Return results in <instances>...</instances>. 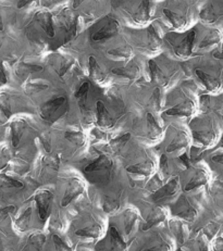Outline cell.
<instances>
[{
  "instance_id": "cell-1",
  "label": "cell",
  "mask_w": 223,
  "mask_h": 251,
  "mask_svg": "<svg viewBox=\"0 0 223 251\" xmlns=\"http://www.w3.org/2000/svg\"><path fill=\"white\" fill-rule=\"evenodd\" d=\"M113 163L108 157L100 155L84 169V173L92 183L103 184L109 179Z\"/></svg>"
},
{
  "instance_id": "cell-2",
  "label": "cell",
  "mask_w": 223,
  "mask_h": 251,
  "mask_svg": "<svg viewBox=\"0 0 223 251\" xmlns=\"http://www.w3.org/2000/svg\"><path fill=\"white\" fill-rule=\"evenodd\" d=\"M68 100L63 96L56 97L49 100L46 103H44L40 107V117L49 122H55L62 114L67 112Z\"/></svg>"
},
{
  "instance_id": "cell-3",
  "label": "cell",
  "mask_w": 223,
  "mask_h": 251,
  "mask_svg": "<svg viewBox=\"0 0 223 251\" xmlns=\"http://www.w3.org/2000/svg\"><path fill=\"white\" fill-rule=\"evenodd\" d=\"M119 31V24L115 20L110 21L108 24H106L105 26L101 27L99 31L93 34L92 39L94 42H100V41H106V39H109L110 37H113L114 35L118 34Z\"/></svg>"
},
{
  "instance_id": "cell-4",
  "label": "cell",
  "mask_w": 223,
  "mask_h": 251,
  "mask_svg": "<svg viewBox=\"0 0 223 251\" xmlns=\"http://www.w3.org/2000/svg\"><path fill=\"white\" fill-rule=\"evenodd\" d=\"M52 198H53L52 194L48 192L39 193L36 196V198H35V200H36V203H37V207H38L39 217H40V219H42V221H45L47 219L50 202H52Z\"/></svg>"
},
{
  "instance_id": "cell-5",
  "label": "cell",
  "mask_w": 223,
  "mask_h": 251,
  "mask_svg": "<svg viewBox=\"0 0 223 251\" xmlns=\"http://www.w3.org/2000/svg\"><path fill=\"white\" fill-rule=\"evenodd\" d=\"M96 108H97V122L100 127H110L112 126L113 121L112 118L107 110V108L105 107V104L103 101H97L96 103Z\"/></svg>"
},
{
  "instance_id": "cell-6",
  "label": "cell",
  "mask_w": 223,
  "mask_h": 251,
  "mask_svg": "<svg viewBox=\"0 0 223 251\" xmlns=\"http://www.w3.org/2000/svg\"><path fill=\"white\" fill-rule=\"evenodd\" d=\"M195 41V32H191L180 43L177 47H175V53L179 57H189L192 53L193 44Z\"/></svg>"
},
{
  "instance_id": "cell-7",
  "label": "cell",
  "mask_w": 223,
  "mask_h": 251,
  "mask_svg": "<svg viewBox=\"0 0 223 251\" xmlns=\"http://www.w3.org/2000/svg\"><path fill=\"white\" fill-rule=\"evenodd\" d=\"M36 20L40 26L44 28V31L47 33L48 36L53 38L55 36V29L53 25L52 14L48 12H39L36 16Z\"/></svg>"
},
{
  "instance_id": "cell-8",
  "label": "cell",
  "mask_w": 223,
  "mask_h": 251,
  "mask_svg": "<svg viewBox=\"0 0 223 251\" xmlns=\"http://www.w3.org/2000/svg\"><path fill=\"white\" fill-rule=\"evenodd\" d=\"M25 129V122L22 120H19V121L13 122L11 124V133H12V145L14 147H17L21 137L23 135V132Z\"/></svg>"
},
{
  "instance_id": "cell-9",
  "label": "cell",
  "mask_w": 223,
  "mask_h": 251,
  "mask_svg": "<svg viewBox=\"0 0 223 251\" xmlns=\"http://www.w3.org/2000/svg\"><path fill=\"white\" fill-rule=\"evenodd\" d=\"M111 72L115 75H120V76H123V77L130 78V79H134L139 76V70L138 67H135V65H131V67H128V68L112 69V71Z\"/></svg>"
},
{
  "instance_id": "cell-10",
  "label": "cell",
  "mask_w": 223,
  "mask_h": 251,
  "mask_svg": "<svg viewBox=\"0 0 223 251\" xmlns=\"http://www.w3.org/2000/svg\"><path fill=\"white\" fill-rule=\"evenodd\" d=\"M176 183H177V179L176 178L173 179V180H171L169 184H167L166 186L162 187L160 190H158V192L155 194L154 199L155 200H159L161 198H165V197H168V196H171L172 194L175 192Z\"/></svg>"
},
{
  "instance_id": "cell-11",
  "label": "cell",
  "mask_w": 223,
  "mask_h": 251,
  "mask_svg": "<svg viewBox=\"0 0 223 251\" xmlns=\"http://www.w3.org/2000/svg\"><path fill=\"white\" fill-rule=\"evenodd\" d=\"M149 7L150 2L149 1H143L140 6L138 9V12L135 14V21L143 23L149 19Z\"/></svg>"
},
{
  "instance_id": "cell-12",
  "label": "cell",
  "mask_w": 223,
  "mask_h": 251,
  "mask_svg": "<svg viewBox=\"0 0 223 251\" xmlns=\"http://www.w3.org/2000/svg\"><path fill=\"white\" fill-rule=\"evenodd\" d=\"M167 115H181V117H190L192 114V107L190 104H182V105H176L174 108H171L167 110L165 112Z\"/></svg>"
},
{
  "instance_id": "cell-13",
  "label": "cell",
  "mask_w": 223,
  "mask_h": 251,
  "mask_svg": "<svg viewBox=\"0 0 223 251\" xmlns=\"http://www.w3.org/2000/svg\"><path fill=\"white\" fill-rule=\"evenodd\" d=\"M108 54L116 60H126L132 56V50L130 47H120L109 50Z\"/></svg>"
},
{
  "instance_id": "cell-14",
  "label": "cell",
  "mask_w": 223,
  "mask_h": 251,
  "mask_svg": "<svg viewBox=\"0 0 223 251\" xmlns=\"http://www.w3.org/2000/svg\"><path fill=\"white\" fill-rule=\"evenodd\" d=\"M146 119H147V124H148V132H149L150 137L157 138L158 136H160L161 128L155 121V118L153 117V114L148 112L146 114Z\"/></svg>"
},
{
  "instance_id": "cell-15",
  "label": "cell",
  "mask_w": 223,
  "mask_h": 251,
  "mask_svg": "<svg viewBox=\"0 0 223 251\" xmlns=\"http://www.w3.org/2000/svg\"><path fill=\"white\" fill-rule=\"evenodd\" d=\"M196 75L201 79V82L205 84V86L207 87L208 90H214L217 88L218 86L217 81L215 78H212L210 75L200 71V70H196Z\"/></svg>"
},
{
  "instance_id": "cell-16",
  "label": "cell",
  "mask_w": 223,
  "mask_h": 251,
  "mask_svg": "<svg viewBox=\"0 0 223 251\" xmlns=\"http://www.w3.org/2000/svg\"><path fill=\"white\" fill-rule=\"evenodd\" d=\"M147 34H148V44L151 49H158L161 46V38L155 31L154 26H149L148 27V31H147Z\"/></svg>"
},
{
  "instance_id": "cell-17",
  "label": "cell",
  "mask_w": 223,
  "mask_h": 251,
  "mask_svg": "<svg viewBox=\"0 0 223 251\" xmlns=\"http://www.w3.org/2000/svg\"><path fill=\"white\" fill-rule=\"evenodd\" d=\"M82 187L80 186V185H72V186H71L68 190H67V193H65V196H64V198L62 199V205L64 207V205H67V204H69L71 201H72V200L77 197V196L82 192Z\"/></svg>"
},
{
  "instance_id": "cell-18",
  "label": "cell",
  "mask_w": 223,
  "mask_h": 251,
  "mask_svg": "<svg viewBox=\"0 0 223 251\" xmlns=\"http://www.w3.org/2000/svg\"><path fill=\"white\" fill-rule=\"evenodd\" d=\"M89 71H90V76H92L94 79H96V81H100V79H103L104 77L103 71H101L97 61H96V59L93 56L89 57Z\"/></svg>"
},
{
  "instance_id": "cell-19",
  "label": "cell",
  "mask_w": 223,
  "mask_h": 251,
  "mask_svg": "<svg viewBox=\"0 0 223 251\" xmlns=\"http://www.w3.org/2000/svg\"><path fill=\"white\" fill-rule=\"evenodd\" d=\"M151 168H153V164L148 163V162H144V163L131 165V167H129L126 170H128V172H131V173L147 175V174H149V172L151 171Z\"/></svg>"
},
{
  "instance_id": "cell-20",
  "label": "cell",
  "mask_w": 223,
  "mask_h": 251,
  "mask_svg": "<svg viewBox=\"0 0 223 251\" xmlns=\"http://www.w3.org/2000/svg\"><path fill=\"white\" fill-rule=\"evenodd\" d=\"M64 136L69 142L77 144L78 146L82 145L84 142V135L82 132H80V130H68V132H65Z\"/></svg>"
},
{
  "instance_id": "cell-21",
  "label": "cell",
  "mask_w": 223,
  "mask_h": 251,
  "mask_svg": "<svg viewBox=\"0 0 223 251\" xmlns=\"http://www.w3.org/2000/svg\"><path fill=\"white\" fill-rule=\"evenodd\" d=\"M149 70H150V75H151V81L154 83H160L164 78V74H162L161 70L158 68V65L153 60L149 61Z\"/></svg>"
},
{
  "instance_id": "cell-22",
  "label": "cell",
  "mask_w": 223,
  "mask_h": 251,
  "mask_svg": "<svg viewBox=\"0 0 223 251\" xmlns=\"http://www.w3.org/2000/svg\"><path fill=\"white\" fill-rule=\"evenodd\" d=\"M164 13L166 14V17L169 19V21L174 27H181L182 25L184 24V18H182L179 14L172 12L168 9H164Z\"/></svg>"
},
{
  "instance_id": "cell-23",
  "label": "cell",
  "mask_w": 223,
  "mask_h": 251,
  "mask_svg": "<svg viewBox=\"0 0 223 251\" xmlns=\"http://www.w3.org/2000/svg\"><path fill=\"white\" fill-rule=\"evenodd\" d=\"M201 19H204L206 22H215L218 16L217 12H215V9L212 6H207L202 11L200 12Z\"/></svg>"
},
{
  "instance_id": "cell-24",
  "label": "cell",
  "mask_w": 223,
  "mask_h": 251,
  "mask_svg": "<svg viewBox=\"0 0 223 251\" xmlns=\"http://www.w3.org/2000/svg\"><path fill=\"white\" fill-rule=\"evenodd\" d=\"M206 182H207L206 175L204 173H200L198 175H196V176L193 178L189 184H187V186L185 187V190H191L197 186H200V185L205 184Z\"/></svg>"
},
{
  "instance_id": "cell-25",
  "label": "cell",
  "mask_w": 223,
  "mask_h": 251,
  "mask_svg": "<svg viewBox=\"0 0 223 251\" xmlns=\"http://www.w3.org/2000/svg\"><path fill=\"white\" fill-rule=\"evenodd\" d=\"M219 41H220L219 34H218L217 32H214V33H211V34L208 35V36L204 39V41H202V42L200 43L199 47H200V48L209 47V46H211V45H214V44L218 43Z\"/></svg>"
},
{
  "instance_id": "cell-26",
  "label": "cell",
  "mask_w": 223,
  "mask_h": 251,
  "mask_svg": "<svg viewBox=\"0 0 223 251\" xmlns=\"http://www.w3.org/2000/svg\"><path fill=\"white\" fill-rule=\"evenodd\" d=\"M186 146V139L185 137H179L174 139L173 142H172L168 147H167V151L168 152H172V151H175L177 149H181V148H184Z\"/></svg>"
},
{
  "instance_id": "cell-27",
  "label": "cell",
  "mask_w": 223,
  "mask_h": 251,
  "mask_svg": "<svg viewBox=\"0 0 223 251\" xmlns=\"http://www.w3.org/2000/svg\"><path fill=\"white\" fill-rule=\"evenodd\" d=\"M78 235L81 236H86V237H96L99 234V227L98 226H93V227H87L83 228L77 232Z\"/></svg>"
},
{
  "instance_id": "cell-28",
  "label": "cell",
  "mask_w": 223,
  "mask_h": 251,
  "mask_svg": "<svg viewBox=\"0 0 223 251\" xmlns=\"http://www.w3.org/2000/svg\"><path fill=\"white\" fill-rule=\"evenodd\" d=\"M131 138V134L126 133L124 135H122L121 137H118L116 139L112 140L111 142V147L112 148H115V149H119L121 146H123V145L128 142V140Z\"/></svg>"
},
{
  "instance_id": "cell-29",
  "label": "cell",
  "mask_w": 223,
  "mask_h": 251,
  "mask_svg": "<svg viewBox=\"0 0 223 251\" xmlns=\"http://www.w3.org/2000/svg\"><path fill=\"white\" fill-rule=\"evenodd\" d=\"M88 89H89V83L88 82H85L82 84V86L79 88V90L77 93H75V98H78L80 100H83V98L86 97V95L88 93Z\"/></svg>"
},
{
  "instance_id": "cell-30",
  "label": "cell",
  "mask_w": 223,
  "mask_h": 251,
  "mask_svg": "<svg viewBox=\"0 0 223 251\" xmlns=\"http://www.w3.org/2000/svg\"><path fill=\"white\" fill-rule=\"evenodd\" d=\"M46 88H48V84H44V83H40V82L29 83L27 86L28 92H29V90H32V92H40V90H44Z\"/></svg>"
},
{
  "instance_id": "cell-31",
  "label": "cell",
  "mask_w": 223,
  "mask_h": 251,
  "mask_svg": "<svg viewBox=\"0 0 223 251\" xmlns=\"http://www.w3.org/2000/svg\"><path fill=\"white\" fill-rule=\"evenodd\" d=\"M0 109L2 110V112L4 113L7 118H9L11 115V108H10V103L8 98L1 97L0 98Z\"/></svg>"
},
{
  "instance_id": "cell-32",
  "label": "cell",
  "mask_w": 223,
  "mask_h": 251,
  "mask_svg": "<svg viewBox=\"0 0 223 251\" xmlns=\"http://www.w3.org/2000/svg\"><path fill=\"white\" fill-rule=\"evenodd\" d=\"M22 68L28 70L29 72H40V71H43V70H44L43 67H40V65H37V64H27V63H24L22 65Z\"/></svg>"
},
{
  "instance_id": "cell-33",
  "label": "cell",
  "mask_w": 223,
  "mask_h": 251,
  "mask_svg": "<svg viewBox=\"0 0 223 251\" xmlns=\"http://www.w3.org/2000/svg\"><path fill=\"white\" fill-rule=\"evenodd\" d=\"M154 104H155V108L156 110H159L160 109V104H161V100H160V89L159 88H156L155 89V93H154Z\"/></svg>"
},
{
  "instance_id": "cell-34",
  "label": "cell",
  "mask_w": 223,
  "mask_h": 251,
  "mask_svg": "<svg viewBox=\"0 0 223 251\" xmlns=\"http://www.w3.org/2000/svg\"><path fill=\"white\" fill-rule=\"evenodd\" d=\"M40 139H42V144L45 150H46L47 152H50V150H52V146H50V138L47 136V135H45V136L40 137Z\"/></svg>"
},
{
  "instance_id": "cell-35",
  "label": "cell",
  "mask_w": 223,
  "mask_h": 251,
  "mask_svg": "<svg viewBox=\"0 0 223 251\" xmlns=\"http://www.w3.org/2000/svg\"><path fill=\"white\" fill-rule=\"evenodd\" d=\"M71 62H72V61H63L62 63H61V68H60V70H59V76L60 77H62L63 76V75L65 74V72H67L68 71V69L70 68V65H71Z\"/></svg>"
},
{
  "instance_id": "cell-36",
  "label": "cell",
  "mask_w": 223,
  "mask_h": 251,
  "mask_svg": "<svg viewBox=\"0 0 223 251\" xmlns=\"http://www.w3.org/2000/svg\"><path fill=\"white\" fill-rule=\"evenodd\" d=\"M208 103H209V97L208 96H201L200 97V105L202 109H206Z\"/></svg>"
},
{
  "instance_id": "cell-37",
  "label": "cell",
  "mask_w": 223,
  "mask_h": 251,
  "mask_svg": "<svg viewBox=\"0 0 223 251\" xmlns=\"http://www.w3.org/2000/svg\"><path fill=\"white\" fill-rule=\"evenodd\" d=\"M180 161L183 163L186 168H190V160H189V158H187V154L186 153H184L183 155H181Z\"/></svg>"
},
{
  "instance_id": "cell-38",
  "label": "cell",
  "mask_w": 223,
  "mask_h": 251,
  "mask_svg": "<svg viewBox=\"0 0 223 251\" xmlns=\"http://www.w3.org/2000/svg\"><path fill=\"white\" fill-rule=\"evenodd\" d=\"M0 81H1V83H6L7 82L6 74H4L3 69H2L1 65H0Z\"/></svg>"
},
{
  "instance_id": "cell-39",
  "label": "cell",
  "mask_w": 223,
  "mask_h": 251,
  "mask_svg": "<svg viewBox=\"0 0 223 251\" xmlns=\"http://www.w3.org/2000/svg\"><path fill=\"white\" fill-rule=\"evenodd\" d=\"M222 159H223V155H222V153H220V154H218V155H215V157H212V161L221 163L222 162Z\"/></svg>"
},
{
  "instance_id": "cell-40",
  "label": "cell",
  "mask_w": 223,
  "mask_h": 251,
  "mask_svg": "<svg viewBox=\"0 0 223 251\" xmlns=\"http://www.w3.org/2000/svg\"><path fill=\"white\" fill-rule=\"evenodd\" d=\"M167 162H168V160H167V157H166V155H162V157H161V168L166 167Z\"/></svg>"
},
{
  "instance_id": "cell-41",
  "label": "cell",
  "mask_w": 223,
  "mask_h": 251,
  "mask_svg": "<svg viewBox=\"0 0 223 251\" xmlns=\"http://www.w3.org/2000/svg\"><path fill=\"white\" fill-rule=\"evenodd\" d=\"M214 57L217 59H222V52H221V49L218 50V51L214 52Z\"/></svg>"
},
{
  "instance_id": "cell-42",
  "label": "cell",
  "mask_w": 223,
  "mask_h": 251,
  "mask_svg": "<svg viewBox=\"0 0 223 251\" xmlns=\"http://www.w3.org/2000/svg\"><path fill=\"white\" fill-rule=\"evenodd\" d=\"M31 1H19L18 2V8H22L24 6H27L28 3H29Z\"/></svg>"
},
{
  "instance_id": "cell-43",
  "label": "cell",
  "mask_w": 223,
  "mask_h": 251,
  "mask_svg": "<svg viewBox=\"0 0 223 251\" xmlns=\"http://www.w3.org/2000/svg\"><path fill=\"white\" fill-rule=\"evenodd\" d=\"M81 2H82V1H81V0H79V1H74L73 7H74V8H78V7L80 6V3H81Z\"/></svg>"
},
{
  "instance_id": "cell-44",
  "label": "cell",
  "mask_w": 223,
  "mask_h": 251,
  "mask_svg": "<svg viewBox=\"0 0 223 251\" xmlns=\"http://www.w3.org/2000/svg\"><path fill=\"white\" fill-rule=\"evenodd\" d=\"M2 29H3V24H2L1 19H0V31H2Z\"/></svg>"
}]
</instances>
